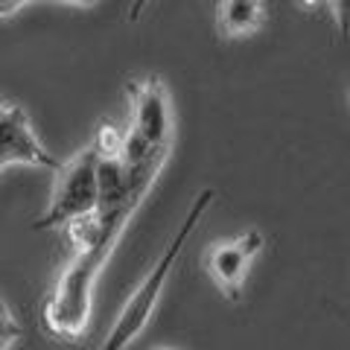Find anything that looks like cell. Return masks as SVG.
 Masks as SVG:
<instances>
[{
    "label": "cell",
    "mask_w": 350,
    "mask_h": 350,
    "mask_svg": "<svg viewBox=\"0 0 350 350\" xmlns=\"http://www.w3.org/2000/svg\"><path fill=\"white\" fill-rule=\"evenodd\" d=\"M336 9V21L342 27V36H350V0H338V3H330Z\"/></svg>",
    "instance_id": "obj_10"
},
{
    "label": "cell",
    "mask_w": 350,
    "mask_h": 350,
    "mask_svg": "<svg viewBox=\"0 0 350 350\" xmlns=\"http://www.w3.org/2000/svg\"><path fill=\"white\" fill-rule=\"evenodd\" d=\"M266 21V9L260 0H222L216 3V24L228 38H243L257 32Z\"/></svg>",
    "instance_id": "obj_7"
},
{
    "label": "cell",
    "mask_w": 350,
    "mask_h": 350,
    "mask_svg": "<svg viewBox=\"0 0 350 350\" xmlns=\"http://www.w3.org/2000/svg\"><path fill=\"white\" fill-rule=\"evenodd\" d=\"M21 338V324L15 321L12 310L0 301V350H6L9 345H15Z\"/></svg>",
    "instance_id": "obj_9"
},
{
    "label": "cell",
    "mask_w": 350,
    "mask_h": 350,
    "mask_svg": "<svg viewBox=\"0 0 350 350\" xmlns=\"http://www.w3.org/2000/svg\"><path fill=\"white\" fill-rule=\"evenodd\" d=\"M131 94V126L123 140V161L126 167H137L146 158L170 149L172 117H170V96L158 76L129 82Z\"/></svg>",
    "instance_id": "obj_3"
},
{
    "label": "cell",
    "mask_w": 350,
    "mask_h": 350,
    "mask_svg": "<svg viewBox=\"0 0 350 350\" xmlns=\"http://www.w3.org/2000/svg\"><path fill=\"white\" fill-rule=\"evenodd\" d=\"M29 3V0H0V18H9L15 15L18 9H24Z\"/></svg>",
    "instance_id": "obj_11"
},
{
    "label": "cell",
    "mask_w": 350,
    "mask_h": 350,
    "mask_svg": "<svg viewBox=\"0 0 350 350\" xmlns=\"http://www.w3.org/2000/svg\"><path fill=\"white\" fill-rule=\"evenodd\" d=\"M100 207V184H96V152L88 144L76 152L70 161H64L56 170V187H53L50 204L36 222L32 231H56L68 228L76 219L94 213Z\"/></svg>",
    "instance_id": "obj_4"
},
{
    "label": "cell",
    "mask_w": 350,
    "mask_h": 350,
    "mask_svg": "<svg viewBox=\"0 0 350 350\" xmlns=\"http://www.w3.org/2000/svg\"><path fill=\"white\" fill-rule=\"evenodd\" d=\"M12 163H27V167H41V170L62 167L36 137L29 114L18 103L0 96V170L12 167Z\"/></svg>",
    "instance_id": "obj_6"
},
{
    "label": "cell",
    "mask_w": 350,
    "mask_h": 350,
    "mask_svg": "<svg viewBox=\"0 0 350 350\" xmlns=\"http://www.w3.org/2000/svg\"><path fill=\"white\" fill-rule=\"evenodd\" d=\"M216 199V190L213 187H204L193 196V202L187 207V216L181 219V225L175 228L172 239L167 243V248H163V254L158 257V262L149 269V275L144 278V283L129 295V301L123 304V310H120L114 327L108 330L105 342L100 345V350H126L135 338L146 330V324L152 319V312H155L158 306V298L163 286H167V280L172 275L175 262H178L184 245H187V239L193 237V231L199 228V222L204 219V213L211 211V204Z\"/></svg>",
    "instance_id": "obj_2"
},
{
    "label": "cell",
    "mask_w": 350,
    "mask_h": 350,
    "mask_svg": "<svg viewBox=\"0 0 350 350\" xmlns=\"http://www.w3.org/2000/svg\"><path fill=\"white\" fill-rule=\"evenodd\" d=\"M262 248V234L257 228H248L234 239L225 243H213L204 254V269L211 280L216 283V289L225 295L228 301H239L243 298V286H245V275L251 269V262L260 254Z\"/></svg>",
    "instance_id": "obj_5"
},
{
    "label": "cell",
    "mask_w": 350,
    "mask_h": 350,
    "mask_svg": "<svg viewBox=\"0 0 350 350\" xmlns=\"http://www.w3.org/2000/svg\"><path fill=\"white\" fill-rule=\"evenodd\" d=\"M146 350H172V347H163V345H152V347H146Z\"/></svg>",
    "instance_id": "obj_12"
},
{
    "label": "cell",
    "mask_w": 350,
    "mask_h": 350,
    "mask_svg": "<svg viewBox=\"0 0 350 350\" xmlns=\"http://www.w3.org/2000/svg\"><path fill=\"white\" fill-rule=\"evenodd\" d=\"M123 140H126V131L114 129L111 123H100L91 146L96 152V158H123Z\"/></svg>",
    "instance_id": "obj_8"
},
{
    "label": "cell",
    "mask_w": 350,
    "mask_h": 350,
    "mask_svg": "<svg viewBox=\"0 0 350 350\" xmlns=\"http://www.w3.org/2000/svg\"><path fill=\"white\" fill-rule=\"evenodd\" d=\"M144 199L146 193H137L123 204L96 207L103 213L100 239L85 251H73V260L68 262V269L59 275V280L53 283V289L44 295V301L38 306V324L50 338H56V342H76L88 330L94 286L103 275L108 257L114 254L117 239L123 237L126 225L137 213V207L144 204Z\"/></svg>",
    "instance_id": "obj_1"
}]
</instances>
